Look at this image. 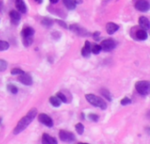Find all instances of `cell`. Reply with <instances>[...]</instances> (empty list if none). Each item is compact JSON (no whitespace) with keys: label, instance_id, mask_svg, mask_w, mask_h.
<instances>
[{"label":"cell","instance_id":"obj_7","mask_svg":"<svg viewBox=\"0 0 150 144\" xmlns=\"http://www.w3.org/2000/svg\"><path fill=\"white\" fill-rule=\"evenodd\" d=\"M38 120H39V121L40 123H42L43 125H45V126H47L48 128H52L54 126L53 120L48 115H47L46 113H40V114H39Z\"/></svg>","mask_w":150,"mask_h":144},{"label":"cell","instance_id":"obj_21","mask_svg":"<svg viewBox=\"0 0 150 144\" xmlns=\"http://www.w3.org/2000/svg\"><path fill=\"white\" fill-rule=\"evenodd\" d=\"M9 48V43L4 40H0V51H5Z\"/></svg>","mask_w":150,"mask_h":144},{"label":"cell","instance_id":"obj_9","mask_svg":"<svg viewBox=\"0 0 150 144\" xmlns=\"http://www.w3.org/2000/svg\"><path fill=\"white\" fill-rule=\"evenodd\" d=\"M18 79V81H19L21 84H25V85H27V86H29V85H31V84H33V79H32V77H31L28 74H25V73H24V74H22V75H19Z\"/></svg>","mask_w":150,"mask_h":144},{"label":"cell","instance_id":"obj_16","mask_svg":"<svg viewBox=\"0 0 150 144\" xmlns=\"http://www.w3.org/2000/svg\"><path fill=\"white\" fill-rule=\"evenodd\" d=\"M34 34V29L30 27V26H27V27H25L22 31H21V35H22V38H26V37H32L33 36Z\"/></svg>","mask_w":150,"mask_h":144},{"label":"cell","instance_id":"obj_4","mask_svg":"<svg viewBox=\"0 0 150 144\" xmlns=\"http://www.w3.org/2000/svg\"><path fill=\"white\" fill-rule=\"evenodd\" d=\"M59 137L60 140L64 143H73L76 141V136L71 132L65 130H61L59 132Z\"/></svg>","mask_w":150,"mask_h":144},{"label":"cell","instance_id":"obj_39","mask_svg":"<svg viewBox=\"0 0 150 144\" xmlns=\"http://www.w3.org/2000/svg\"><path fill=\"white\" fill-rule=\"evenodd\" d=\"M106 1H111V0H106Z\"/></svg>","mask_w":150,"mask_h":144},{"label":"cell","instance_id":"obj_11","mask_svg":"<svg viewBox=\"0 0 150 144\" xmlns=\"http://www.w3.org/2000/svg\"><path fill=\"white\" fill-rule=\"evenodd\" d=\"M139 25H140V26H141L143 30H145V31L149 30L150 23L148 18H146V17H144V16L140 17V18H139Z\"/></svg>","mask_w":150,"mask_h":144},{"label":"cell","instance_id":"obj_27","mask_svg":"<svg viewBox=\"0 0 150 144\" xmlns=\"http://www.w3.org/2000/svg\"><path fill=\"white\" fill-rule=\"evenodd\" d=\"M56 97H57L62 102H63V103H66V102H67V98H66V96H65L63 93H62V92H57Z\"/></svg>","mask_w":150,"mask_h":144},{"label":"cell","instance_id":"obj_1","mask_svg":"<svg viewBox=\"0 0 150 144\" xmlns=\"http://www.w3.org/2000/svg\"><path fill=\"white\" fill-rule=\"evenodd\" d=\"M36 115H37V110L35 108L31 109L27 113V114L25 117H23L18 121V123L17 124L16 128L13 130V134L14 135H18L19 133H21L22 131H24L29 126V124L31 122H33V121L34 120V118L36 117Z\"/></svg>","mask_w":150,"mask_h":144},{"label":"cell","instance_id":"obj_23","mask_svg":"<svg viewBox=\"0 0 150 144\" xmlns=\"http://www.w3.org/2000/svg\"><path fill=\"white\" fill-rule=\"evenodd\" d=\"M7 90L12 94H17L18 93V88L13 84H8L7 85Z\"/></svg>","mask_w":150,"mask_h":144},{"label":"cell","instance_id":"obj_29","mask_svg":"<svg viewBox=\"0 0 150 144\" xmlns=\"http://www.w3.org/2000/svg\"><path fill=\"white\" fill-rule=\"evenodd\" d=\"M11 75H22L25 72L20 69H13V70H11Z\"/></svg>","mask_w":150,"mask_h":144},{"label":"cell","instance_id":"obj_20","mask_svg":"<svg viewBox=\"0 0 150 144\" xmlns=\"http://www.w3.org/2000/svg\"><path fill=\"white\" fill-rule=\"evenodd\" d=\"M41 24H42L45 27L49 28V27H51V26H53L54 22H53L52 19H50V18H43V19L41 20Z\"/></svg>","mask_w":150,"mask_h":144},{"label":"cell","instance_id":"obj_33","mask_svg":"<svg viewBox=\"0 0 150 144\" xmlns=\"http://www.w3.org/2000/svg\"><path fill=\"white\" fill-rule=\"evenodd\" d=\"M56 21H57V23H58L59 25H61L62 27L67 28V25H66V23H65L64 21H62V20H56Z\"/></svg>","mask_w":150,"mask_h":144},{"label":"cell","instance_id":"obj_10","mask_svg":"<svg viewBox=\"0 0 150 144\" xmlns=\"http://www.w3.org/2000/svg\"><path fill=\"white\" fill-rule=\"evenodd\" d=\"M10 18H11V22L14 24V25H18L20 21V18H21V16H20V13L15 10H12L10 11Z\"/></svg>","mask_w":150,"mask_h":144},{"label":"cell","instance_id":"obj_38","mask_svg":"<svg viewBox=\"0 0 150 144\" xmlns=\"http://www.w3.org/2000/svg\"><path fill=\"white\" fill-rule=\"evenodd\" d=\"M78 144H89V143H78Z\"/></svg>","mask_w":150,"mask_h":144},{"label":"cell","instance_id":"obj_15","mask_svg":"<svg viewBox=\"0 0 150 144\" xmlns=\"http://www.w3.org/2000/svg\"><path fill=\"white\" fill-rule=\"evenodd\" d=\"M42 144H58V143H57V140L54 137H52L47 134H43V135H42Z\"/></svg>","mask_w":150,"mask_h":144},{"label":"cell","instance_id":"obj_17","mask_svg":"<svg viewBox=\"0 0 150 144\" xmlns=\"http://www.w3.org/2000/svg\"><path fill=\"white\" fill-rule=\"evenodd\" d=\"M136 37L141 40H145L148 39V33L143 29L138 30L136 32Z\"/></svg>","mask_w":150,"mask_h":144},{"label":"cell","instance_id":"obj_13","mask_svg":"<svg viewBox=\"0 0 150 144\" xmlns=\"http://www.w3.org/2000/svg\"><path fill=\"white\" fill-rule=\"evenodd\" d=\"M105 28H106V32L108 33V34H113L114 33H116L119 30L120 26L117 24H115V23L109 22V23L106 24Z\"/></svg>","mask_w":150,"mask_h":144},{"label":"cell","instance_id":"obj_25","mask_svg":"<svg viewBox=\"0 0 150 144\" xmlns=\"http://www.w3.org/2000/svg\"><path fill=\"white\" fill-rule=\"evenodd\" d=\"M33 43V36L32 37H26V38H23V44L25 47L30 46Z\"/></svg>","mask_w":150,"mask_h":144},{"label":"cell","instance_id":"obj_37","mask_svg":"<svg viewBox=\"0 0 150 144\" xmlns=\"http://www.w3.org/2000/svg\"><path fill=\"white\" fill-rule=\"evenodd\" d=\"M1 122H2V119L0 118V124H1Z\"/></svg>","mask_w":150,"mask_h":144},{"label":"cell","instance_id":"obj_12","mask_svg":"<svg viewBox=\"0 0 150 144\" xmlns=\"http://www.w3.org/2000/svg\"><path fill=\"white\" fill-rule=\"evenodd\" d=\"M15 6H16L17 10L18 11V12L25 13L27 11L26 5H25L24 0H15Z\"/></svg>","mask_w":150,"mask_h":144},{"label":"cell","instance_id":"obj_35","mask_svg":"<svg viewBox=\"0 0 150 144\" xmlns=\"http://www.w3.org/2000/svg\"><path fill=\"white\" fill-rule=\"evenodd\" d=\"M52 4H56V3H58V1L59 0H49Z\"/></svg>","mask_w":150,"mask_h":144},{"label":"cell","instance_id":"obj_22","mask_svg":"<svg viewBox=\"0 0 150 144\" xmlns=\"http://www.w3.org/2000/svg\"><path fill=\"white\" fill-rule=\"evenodd\" d=\"M76 132L79 134V135H83V131H84V127L82 123H77L76 125Z\"/></svg>","mask_w":150,"mask_h":144},{"label":"cell","instance_id":"obj_3","mask_svg":"<svg viewBox=\"0 0 150 144\" xmlns=\"http://www.w3.org/2000/svg\"><path fill=\"white\" fill-rule=\"evenodd\" d=\"M135 89L139 94L142 96L148 95L150 92V83L149 81H138L135 84Z\"/></svg>","mask_w":150,"mask_h":144},{"label":"cell","instance_id":"obj_6","mask_svg":"<svg viewBox=\"0 0 150 144\" xmlns=\"http://www.w3.org/2000/svg\"><path fill=\"white\" fill-rule=\"evenodd\" d=\"M69 29L74 32L75 33H76L77 35L81 36V37H85L89 34V33L87 32V30L83 27H82L81 26L79 25H76V24H74V25H70L69 26Z\"/></svg>","mask_w":150,"mask_h":144},{"label":"cell","instance_id":"obj_5","mask_svg":"<svg viewBox=\"0 0 150 144\" xmlns=\"http://www.w3.org/2000/svg\"><path fill=\"white\" fill-rule=\"evenodd\" d=\"M101 49L105 51V52H110L112 50H113L116 47V43L112 39H107V40H104L101 42Z\"/></svg>","mask_w":150,"mask_h":144},{"label":"cell","instance_id":"obj_36","mask_svg":"<svg viewBox=\"0 0 150 144\" xmlns=\"http://www.w3.org/2000/svg\"><path fill=\"white\" fill-rule=\"evenodd\" d=\"M34 1H35L36 3H38V4H41L43 0H34Z\"/></svg>","mask_w":150,"mask_h":144},{"label":"cell","instance_id":"obj_34","mask_svg":"<svg viewBox=\"0 0 150 144\" xmlns=\"http://www.w3.org/2000/svg\"><path fill=\"white\" fill-rule=\"evenodd\" d=\"M74 1H75L76 4H82V3H83V0H74Z\"/></svg>","mask_w":150,"mask_h":144},{"label":"cell","instance_id":"obj_30","mask_svg":"<svg viewBox=\"0 0 150 144\" xmlns=\"http://www.w3.org/2000/svg\"><path fill=\"white\" fill-rule=\"evenodd\" d=\"M101 92H102L103 96H105L109 101H112V97H111V95H110V93H109L108 91H106V90H102Z\"/></svg>","mask_w":150,"mask_h":144},{"label":"cell","instance_id":"obj_31","mask_svg":"<svg viewBox=\"0 0 150 144\" xmlns=\"http://www.w3.org/2000/svg\"><path fill=\"white\" fill-rule=\"evenodd\" d=\"M131 99H129V98H127V97H126V98H124L122 100H121V102H120V104L122 105V106H127V105H129V104H131Z\"/></svg>","mask_w":150,"mask_h":144},{"label":"cell","instance_id":"obj_28","mask_svg":"<svg viewBox=\"0 0 150 144\" xmlns=\"http://www.w3.org/2000/svg\"><path fill=\"white\" fill-rule=\"evenodd\" d=\"M88 118H89L91 121H94V122H97V121H98V119H99L98 115L94 114V113H91V114H89V115H88Z\"/></svg>","mask_w":150,"mask_h":144},{"label":"cell","instance_id":"obj_2","mask_svg":"<svg viewBox=\"0 0 150 144\" xmlns=\"http://www.w3.org/2000/svg\"><path fill=\"white\" fill-rule=\"evenodd\" d=\"M85 99H87V101L91 104L92 106L98 107L102 110H105L107 108V104L106 102L100 97L96 96L94 94H86L85 95Z\"/></svg>","mask_w":150,"mask_h":144},{"label":"cell","instance_id":"obj_19","mask_svg":"<svg viewBox=\"0 0 150 144\" xmlns=\"http://www.w3.org/2000/svg\"><path fill=\"white\" fill-rule=\"evenodd\" d=\"M63 4H65V6L69 9V10H74L76 9V3L74 0H62Z\"/></svg>","mask_w":150,"mask_h":144},{"label":"cell","instance_id":"obj_8","mask_svg":"<svg viewBox=\"0 0 150 144\" xmlns=\"http://www.w3.org/2000/svg\"><path fill=\"white\" fill-rule=\"evenodd\" d=\"M135 8L142 12H146L149 10V4L147 0H138L135 4Z\"/></svg>","mask_w":150,"mask_h":144},{"label":"cell","instance_id":"obj_18","mask_svg":"<svg viewBox=\"0 0 150 144\" xmlns=\"http://www.w3.org/2000/svg\"><path fill=\"white\" fill-rule=\"evenodd\" d=\"M49 102H50V104H51L53 106H54V107H59V106H61V104H62V101H61L56 96L50 97Z\"/></svg>","mask_w":150,"mask_h":144},{"label":"cell","instance_id":"obj_24","mask_svg":"<svg viewBox=\"0 0 150 144\" xmlns=\"http://www.w3.org/2000/svg\"><path fill=\"white\" fill-rule=\"evenodd\" d=\"M101 47L100 45H94L92 48H91V52L94 54V55H98L100 52H101Z\"/></svg>","mask_w":150,"mask_h":144},{"label":"cell","instance_id":"obj_32","mask_svg":"<svg viewBox=\"0 0 150 144\" xmlns=\"http://www.w3.org/2000/svg\"><path fill=\"white\" fill-rule=\"evenodd\" d=\"M99 35H100V33L99 32H95L94 34H93V38L95 40H99Z\"/></svg>","mask_w":150,"mask_h":144},{"label":"cell","instance_id":"obj_26","mask_svg":"<svg viewBox=\"0 0 150 144\" xmlns=\"http://www.w3.org/2000/svg\"><path fill=\"white\" fill-rule=\"evenodd\" d=\"M7 69V62L4 60L0 59V72L4 71Z\"/></svg>","mask_w":150,"mask_h":144},{"label":"cell","instance_id":"obj_14","mask_svg":"<svg viewBox=\"0 0 150 144\" xmlns=\"http://www.w3.org/2000/svg\"><path fill=\"white\" fill-rule=\"evenodd\" d=\"M91 53V42L90 41H85L84 47L82 48V55L83 57H90Z\"/></svg>","mask_w":150,"mask_h":144}]
</instances>
